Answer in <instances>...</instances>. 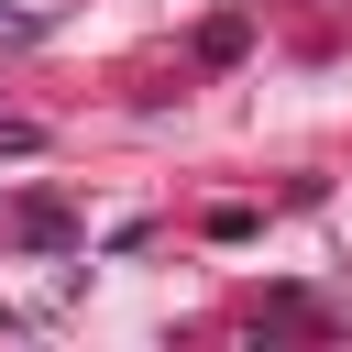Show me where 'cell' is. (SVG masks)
I'll use <instances>...</instances> for the list:
<instances>
[]
</instances>
